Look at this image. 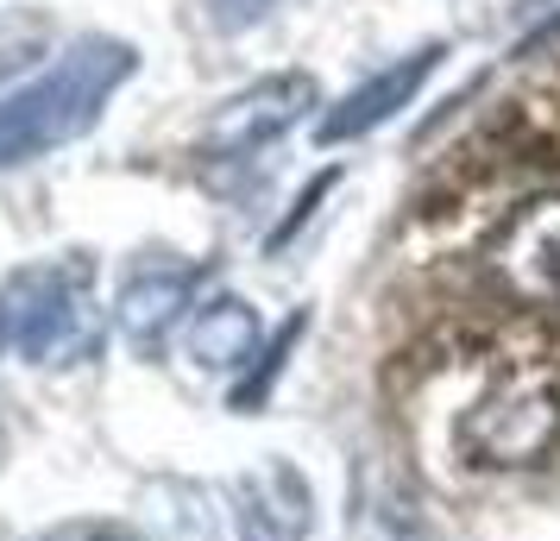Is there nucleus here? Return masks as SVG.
<instances>
[{"label":"nucleus","mask_w":560,"mask_h":541,"mask_svg":"<svg viewBox=\"0 0 560 541\" xmlns=\"http://www.w3.org/2000/svg\"><path fill=\"white\" fill-rule=\"evenodd\" d=\"M491 284L523 309H548L560 303V196H535L510 214L498 239H491Z\"/></svg>","instance_id":"39448f33"},{"label":"nucleus","mask_w":560,"mask_h":541,"mask_svg":"<svg viewBox=\"0 0 560 541\" xmlns=\"http://www.w3.org/2000/svg\"><path fill=\"white\" fill-rule=\"evenodd\" d=\"M7 309V340L20 346V360L32 365H82L102 353V296H95V264L77 252L45 258L13 271L0 290Z\"/></svg>","instance_id":"f03ea898"},{"label":"nucleus","mask_w":560,"mask_h":541,"mask_svg":"<svg viewBox=\"0 0 560 541\" xmlns=\"http://www.w3.org/2000/svg\"><path fill=\"white\" fill-rule=\"evenodd\" d=\"M0 340H7V309H0Z\"/></svg>","instance_id":"f8f14e48"},{"label":"nucleus","mask_w":560,"mask_h":541,"mask_svg":"<svg viewBox=\"0 0 560 541\" xmlns=\"http://www.w3.org/2000/svg\"><path fill=\"white\" fill-rule=\"evenodd\" d=\"M283 0H208V20L221 32H246V26H258L265 13H278Z\"/></svg>","instance_id":"9b49d317"},{"label":"nucleus","mask_w":560,"mask_h":541,"mask_svg":"<svg viewBox=\"0 0 560 541\" xmlns=\"http://www.w3.org/2000/svg\"><path fill=\"white\" fill-rule=\"evenodd\" d=\"M132 70H139V51L127 38H107V32L70 38L51 70L0 95V170H20L32 157H51L57 145L95 132L107 102L132 82Z\"/></svg>","instance_id":"f257e3e1"},{"label":"nucleus","mask_w":560,"mask_h":541,"mask_svg":"<svg viewBox=\"0 0 560 541\" xmlns=\"http://www.w3.org/2000/svg\"><path fill=\"white\" fill-rule=\"evenodd\" d=\"M296 334H303V315H290V321H283L278 334H271V346L258 353V378H253V385H240V390H233V410H258V403H265V385H271V378H278V365L290 360Z\"/></svg>","instance_id":"9d476101"},{"label":"nucleus","mask_w":560,"mask_h":541,"mask_svg":"<svg viewBox=\"0 0 560 541\" xmlns=\"http://www.w3.org/2000/svg\"><path fill=\"white\" fill-rule=\"evenodd\" d=\"M441 57H447V45H422V51L384 63L378 77H365L353 95H340V102L315 120V139H322V145H353V139H365V132H378L384 120H397V114L422 95V82L434 77Z\"/></svg>","instance_id":"0eeeda50"},{"label":"nucleus","mask_w":560,"mask_h":541,"mask_svg":"<svg viewBox=\"0 0 560 541\" xmlns=\"http://www.w3.org/2000/svg\"><path fill=\"white\" fill-rule=\"evenodd\" d=\"M202 284V264H183V258H139L127 271V284L114 296V321L139 353H158L164 334L177 328Z\"/></svg>","instance_id":"6e6552de"},{"label":"nucleus","mask_w":560,"mask_h":541,"mask_svg":"<svg viewBox=\"0 0 560 541\" xmlns=\"http://www.w3.org/2000/svg\"><path fill=\"white\" fill-rule=\"evenodd\" d=\"M560 447V390L548 378H504L459 415V454L472 466H541Z\"/></svg>","instance_id":"7ed1b4c3"},{"label":"nucleus","mask_w":560,"mask_h":541,"mask_svg":"<svg viewBox=\"0 0 560 541\" xmlns=\"http://www.w3.org/2000/svg\"><path fill=\"white\" fill-rule=\"evenodd\" d=\"M258 340H265L258 309L240 303V296H214L202 309H189V321H183V353H189V365H202V372L258 365V353H265Z\"/></svg>","instance_id":"1a4fd4ad"},{"label":"nucleus","mask_w":560,"mask_h":541,"mask_svg":"<svg viewBox=\"0 0 560 541\" xmlns=\"http://www.w3.org/2000/svg\"><path fill=\"white\" fill-rule=\"evenodd\" d=\"M233 529L240 541H308L315 529V491L290 460H258L233 479Z\"/></svg>","instance_id":"423d86ee"},{"label":"nucleus","mask_w":560,"mask_h":541,"mask_svg":"<svg viewBox=\"0 0 560 541\" xmlns=\"http://www.w3.org/2000/svg\"><path fill=\"white\" fill-rule=\"evenodd\" d=\"M315 102H322V89H315L308 70L265 77V82H253V89H240V95H228V102L214 107L208 127L196 132V145H202V157H253L271 139H283Z\"/></svg>","instance_id":"20e7f679"}]
</instances>
